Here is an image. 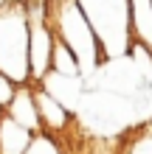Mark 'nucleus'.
Masks as SVG:
<instances>
[{
	"instance_id": "3",
	"label": "nucleus",
	"mask_w": 152,
	"mask_h": 154,
	"mask_svg": "<svg viewBox=\"0 0 152 154\" xmlns=\"http://www.w3.org/2000/svg\"><path fill=\"white\" fill-rule=\"evenodd\" d=\"M0 70L17 84H31L28 73V20L23 6L0 11Z\"/></svg>"
},
{
	"instance_id": "13",
	"label": "nucleus",
	"mask_w": 152,
	"mask_h": 154,
	"mask_svg": "<svg viewBox=\"0 0 152 154\" xmlns=\"http://www.w3.org/2000/svg\"><path fill=\"white\" fill-rule=\"evenodd\" d=\"M11 6V0H0V11H3V8H8Z\"/></svg>"
},
{
	"instance_id": "10",
	"label": "nucleus",
	"mask_w": 152,
	"mask_h": 154,
	"mask_svg": "<svg viewBox=\"0 0 152 154\" xmlns=\"http://www.w3.org/2000/svg\"><path fill=\"white\" fill-rule=\"evenodd\" d=\"M17 90H20V84H17V81L8 76V73H3V70H0V106H3V109L14 101Z\"/></svg>"
},
{
	"instance_id": "5",
	"label": "nucleus",
	"mask_w": 152,
	"mask_h": 154,
	"mask_svg": "<svg viewBox=\"0 0 152 154\" xmlns=\"http://www.w3.org/2000/svg\"><path fill=\"white\" fill-rule=\"evenodd\" d=\"M34 98H37V112H40V123H42V132L57 137L68 129L70 123V112L65 104H59L57 95H51L42 84L34 87Z\"/></svg>"
},
{
	"instance_id": "11",
	"label": "nucleus",
	"mask_w": 152,
	"mask_h": 154,
	"mask_svg": "<svg viewBox=\"0 0 152 154\" xmlns=\"http://www.w3.org/2000/svg\"><path fill=\"white\" fill-rule=\"evenodd\" d=\"M25 154H59V149H57V140H53L51 134L40 132L37 137H34V143L28 146V151H25Z\"/></svg>"
},
{
	"instance_id": "12",
	"label": "nucleus",
	"mask_w": 152,
	"mask_h": 154,
	"mask_svg": "<svg viewBox=\"0 0 152 154\" xmlns=\"http://www.w3.org/2000/svg\"><path fill=\"white\" fill-rule=\"evenodd\" d=\"M130 154H152V134H144V137H138L132 143Z\"/></svg>"
},
{
	"instance_id": "8",
	"label": "nucleus",
	"mask_w": 152,
	"mask_h": 154,
	"mask_svg": "<svg viewBox=\"0 0 152 154\" xmlns=\"http://www.w3.org/2000/svg\"><path fill=\"white\" fill-rule=\"evenodd\" d=\"M34 137H37V134L31 129L20 126L8 115L0 118V154H25L28 146L34 143Z\"/></svg>"
},
{
	"instance_id": "6",
	"label": "nucleus",
	"mask_w": 152,
	"mask_h": 154,
	"mask_svg": "<svg viewBox=\"0 0 152 154\" xmlns=\"http://www.w3.org/2000/svg\"><path fill=\"white\" fill-rule=\"evenodd\" d=\"M6 115L17 121L20 126L31 129L34 134L42 132V123H40V112H37V98H34V84H20L14 101L6 106Z\"/></svg>"
},
{
	"instance_id": "14",
	"label": "nucleus",
	"mask_w": 152,
	"mask_h": 154,
	"mask_svg": "<svg viewBox=\"0 0 152 154\" xmlns=\"http://www.w3.org/2000/svg\"><path fill=\"white\" fill-rule=\"evenodd\" d=\"M25 3V0H11V6H23Z\"/></svg>"
},
{
	"instance_id": "15",
	"label": "nucleus",
	"mask_w": 152,
	"mask_h": 154,
	"mask_svg": "<svg viewBox=\"0 0 152 154\" xmlns=\"http://www.w3.org/2000/svg\"><path fill=\"white\" fill-rule=\"evenodd\" d=\"M3 115H6V109H3V106H0V118H3Z\"/></svg>"
},
{
	"instance_id": "1",
	"label": "nucleus",
	"mask_w": 152,
	"mask_h": 154,
	"mask_svg": "<svg viewBox=\"0 0 152 154\" xmlns=\"http://www.w3.org/2000/svg\"><path fill=\"white\" fill-rule=\"evenodd\" d=\"M85 11L87 23L93 25L104 59L124 53L132 48V28H130V0H76Z\"/></svg>"
},
{
	"instance_id": "9",
	"label": "nucleus",
	"mask_w": 152,
	"mask_h": 154,
	"mask_svg": "<svg viewBox=\"0 0 152 154\" xmlns=\"http://www.w3.org/2000/svg\"><path fill=\"white\" fill-rule=\"evenodd\" d=\"M51 73H57V76H68V79H79V76H82V65H79L76 53L70 51L59 37H57V45H53Z\"/></svg>"
},
{
	"instance_id": "7",
	"label": "nucleus",
	"mask_w": 152,
	"mask_h": 154,
	"mask_svg": "<svg viewBox=\"0 0 152 154\" xmlns=\"http://www.w3.org/2000/svg\"><path fill=\"white\" fill-rule=\"evenodd\" d=\"M132 45L152 56V0H130Z\"/></svg>"
},
{
	"instance_id": "2",
	"label": "nucleus",
	"mask_w": 152,
	"mask_h": 154,
	"mask_svg": "<svg viewBox=\"0 0 152 154\" xmlns=\"http://www.w3.org/2000/svg\"><path fill=\"white\" fill-rule=\"evenodd\" d=\"M53 31H57V37L76 53L82 70L99 67L102 62H107L102 45H99V37H96L93 25L87 23V17H85L82 8H79L76 0H59L57 3V8H53Z\"/></svg>"
},
{
	"instance_id": "4",
	"label": "nucleus",
	"mask_w": 152,
	"mask_h": 154,
	"mask_svg": "<svg viewBox=\"0 0 152 154\" xmlns=\"http://www.w3.org/2000/svg\"><path fill=\"white\" fill-rule=\"evenodd\" d=\"M53 45H57L53 23H28V73L34 87L42 84L51 73Z\"/></svg>"
}]
</instances>
